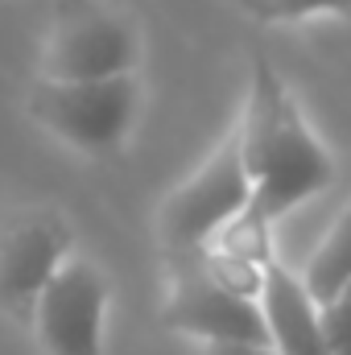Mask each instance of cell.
I'll use <instances>...</instances> for the list:
<instances>
[{
  "label": "cell",
  "mask_w": 351,
  "mask_h": 355,
  "mask_svg": "<svg viewBox=\"0 0 351 355\" xmlns=\"http://www.w3.org/2000/svg\"><path fill=\"white\" fill-rule=\"evenodd\" d=\"M236 137H240V157L252 194L248 207L207 248L264 268L273 261L268 227L298 202L327 190L335 182V162L310 132L298 99L281 83L273 62L264 58L252 62L248 103H244V120L236 124Z\"/></svg>",
  "instance_id": "obj_1"
},
{
  "label": "cell",
  "mask_w": 351,
  "mask_h": 355,
  "mask_svg": "<svg viewBox=\"0 0 351 355\" xmlns=\"http://www.w3.org/2000/svg\"><path fill=\"white\" fill-rule=\"evenodd\" d=\"M141 58L137 29L95 4V0H58L46 50H42V79L50 83H95L132 75Z\"/></svg>",
  "instance_id": "obj_2"
},
{
  "label": "cell",
  "mask_w": 351,
  "mask_h": 355,
  "mask_svg": "<svg viewBox=\"0 0 351 355\" xmlns=\"http://www.w3.org/2000/svg\"><path fill=\"white\" fill-rule=\"evenodd\" d=\"M248 174L240 157V137L236 128L215 145V153L178 186L174 194L162 202L157 232L162 244L174 252H203L244 207H248Z\"/></svg>",
  "instance_id": "obj_3"
},
{
  "label": "cell",
  "mask_w": 351,
  "mask_h": 355,
  "mask_svg": "<svg viewBox=\"0 0 351 355\" xmlns=\"http://www.w3.org/2000/svg\"><path fill=\"white\" fill-rule=\"evenodd\" d=\"M137 79H95V83H50L37 79L25 107L29 116L79 153H112L124 145L137 116Z\"/></svg>",
  "instance_id": "obj_4"
},
{
  "label": "cell",
  "mask_w": 351,
  "mask_h": 355,
  "mask_svg": "<svg viewBox=\"0 0 351 355\" xmlns=\"http://www.w3.org/2000/svg\"><path fill=\"white\" fill-rule=\"evenodd\" d=\"M162 322L211 343H240V347H268V331L261 318V302L219 285L198 252H174L170 268V297L162 310Z\"/></svg>",
  "instance_id": "obj_5"
},
{
  "label": "cell",
  "mask_w": 351,
  "mask_h": 355,
  "mask_svg": "<svg viewBox=\"0 0 351 355\" xmlns=\"http://www.w3.org/2000/svg\"><path fill=\"white\" fill-rule=\"evenodd\" d=\"M103 272L83 257H67L37 293L29 327L46 355H103Z\"/></svg>",
  "instance_id": "obj_6"
},
{
  "label": "cell",
  "mask_w": 351,
  "mask_h": 355,
  "mask_svg": "<svg viewBox=\"0 0 351 355\" xmlns=\"http://www.w3.org/2000/svg\"><path fill=\"white\" fill-rule=\"evenodd\" d=\"M71 227L58 211L29 207L0 219V310L29 322L37 293L71 257Z\"/></svg>",
  "instance_id": "obj_7"
},
{
  "label": "cell",
  "mask_w": 351,
  "mask_h": 355,
  "mask_svg": "<svg viewBox=\"0 0 351 355\" xmlns=\"http://www.w3.org/2000/svg\"><path fill=\"white\" fill-rule=\"evenodd\" d=\"M261 318L268 331V352L273 355H331L323 327H318V306L302 289V281L281 268L277 261L264 265L261 281Z\"/></svg>",
  "instance_id": "obj_8"
},
{
  "label": "cell",
  "mask_w": 351,
  "mask_h": 355,
  "mask_svg": "<svg viewBox=\"0 0 351 355\" xmlns=\"http://www.w3.org/2000/svg\"><path fill=\"white\" fill-rule=\"evenodd\" d=\"M298 281L314 306H327L343 285H351V202L339 211V219L331 223V232L323 236V244L314 248Z\"/></svg>",
  "instance_id": "obj_9"
},
{
  "label": "cell",
  "mask_w": 351,
  "mask_h": 355,
  "mask_svg": "<svg viewBox=\"0 0 351 355\" xmlns=\"http://www.w3.org/2000/svg\"><path fill=\"white\" fill-rule=\"evenodd\" d=\"M240 8L264 25H285L314 12H351V0H240Z\"/></svg>",
  "instance_id": "obj_10"
},
{
  "label": "cell",
  "mask_w": 351,
  "mask_h": 355,
  "mask_svg": "<svg viewBox=\"0 0 351 355\" xmlns=\"http://www.w3.org/2000/svg\"><path fill=\"white\" fill-rule=\"evenodd\" d=\"M318 327L331 355H351V285H343L327 306H318Z\"/></svg>",
  "instance_id": "obj_11"
},
{
  "label": "cell",
  "mask_w": 351,
  "mask_h": 355,
  "mask_svg": "<svg viewBox=\"0 0 351 355\" xmlns=\"http://www.w3.org/2000/svg\"><path fill=\"white\" fill-rule=\"evenodd\" d=\"M207 355H273L268 347H240V343H211Z\"/></svg>",
  "instance_id": "obj_12"
}]
</instances>
